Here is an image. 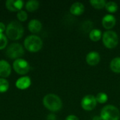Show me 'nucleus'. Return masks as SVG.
<instances>
[{
	"instance_id": "nucleus-6",
	"label": "nucleus",
	"mask_w": 120,
	"mask_h": 120,
	"mask_svg": "<svg viewBox=\"0 0 120 120\" xmlns=\"http://www.w3.org/2000/svg\"><path fill=\"white\" fill-rule=\"evenodd\" d=\"M103 43L108 49L115 48L119 43V37L117 33L114 31L108 30L103 33L102 37Z\"/></svg>"
},
{
	"instance_id": "nucleus-8",
	"label": "nucleus",
	"mask_w": 120,
	"mask_h": 120,
	"mask_svg": "<svg viewBox=\"0 0 120 120\" xmlns=\"http://www.w3.org/2000/svg\"><path fill=\"white\" fill-rule=\"evenodd\" d=\"M96 104L97 101L96 97L91 94L85 96L81 101V106L86 111H91L94 110L96 108Z\"/></svg>"
},
{
	"instance_id": "nucleus-4",
	"label": "nucleus",
	"mask_w": 120,
	"mask_h": 120,
	"mask_svg": "<svg viewBox=\"0 0 120 120\" xmlns=\"http://www.w3.org/2000/svg\"><path fill=\"white\" fill-rule=\"evenodd\" d=\"M101 117L103 120H120V110L114 105H106L101 110Z\"/></svg>"
},
{
	"instance_id": "nucleus-12",
	"label": "nucleus",
	"mask_w": 120,
	"mask_h": 120,
	"mask_svg": "<svg viewBox=\"0 0 120 120\" xmlns=\"http://www.w3.org/2000/svg\"><path fill=\"white\" fill-rule=\"evenodd\" d=\"M31 83L32 81L30 77L28 76H24L17 79V81L15 82V86L18 89L25 90L30 86Z\"/></svg>"
},
{
	"instance_id": "nucleus-14",
	"label": "nucleus",
	"mask_w": 120,
	"mask_h": 120,
	"mask_svg": "<svg viewBox=\"0 0 120 120\" xmlns=\"http://www.w3.org/2000/svg\"><path fill=\"white\" fill-rule=\"evenodd\" d=\"M85 10V7L82 3L80 2H75L72 4L70 11L74 15H82Z\"/></svg>"
},
{
	"instance_id": "nucleus-19",
	"label": "nucleus",
	"mask_w": 120,
	"mask_h": 120,
	"mask_svg": "<svg viewBox=\"0 0 120 120\" xmlns=\"http://www.w3.org/2000/svg\"><path fill=\"white\" fill-rule=\"evenodd\" d=\"M105 8L107 10V11H108L109 13H114L117 11L118 5L115 1H108V2H106Z\"/></svg>"
},
{
	"instance_id": "nucleus-15",
	"label": "nucleus",
	"mask_w": 120,
	"mask_h": 120,
	"mask_svg": "<svg viewBox=\"0 0 120 120\" xmlns=\"http://www.w3.org/2000/svg\"><path fill=\"white\" fill-rule=\"evenodd\" d=\"M41 28H42L41 22L37 19L31 20L28 23V30L32 33H34V34L38 33L41 31Z\"/></svg>"
},
{
	"instance_id": "nucleus-1",
	"label": "nucleus",
	"mask_w": 120,
	"mask_h": 120,
	"mask_svg": "<svg viewBox=\"0 0 120 120\" xmlns=\"http://www.w3.org/2000/svg\"><path fill=\"white\" fill-rule=\"evenodd\" d=\"M24 34L23 26L18 21L13 20L8 23L6 29V34L7 38L13 41L19 40Z\"/></svg>"
},
{
	"instance_id": "nucleus-28",
	"label": "nucleus",
	"mask_w": 120,
	"mask_h": 120,
	"mask_svg": "<svg viewBox=\"0 0 120 120\" xmlns=\"http://www.w3.org/2000/svg\"><path fill=\"white\" fill-rule=\"evenodd\" d=\"M92 120H102V118L101 117V116H94V117H93Z\"/></svg>"
},
{
	"instance_id": "nucleus-5",
	"label": "nucleus",
	"mask_w": 120,
	"mask_h": 120,
	"mask_svg": "<svg viewBox=\"0 0 120 120\" xmlns=\"http://www.w3.org/2000/svg\"><path fill=\"white\" fill-rule=\"evenodd\" d=\"M25 51L22 46L19 43H12L10 44L6 51V55L11 59H18L24 55Z\"/></svg>"
},
{
	"instance_id": "nucleus-21",
	"label": "nucleus",
	"mask_w": 120,
	"mask_h": 120,
	"mask_svg": "<svg viewBox=\"0 0 120 120\" xmlns=\"http://www.w3.org/2000/svg\"><path fill=\"white\" fill-rule=\"evenodd\" d=\"M96 101L97 103H99L101 104H103V103H105L108 100V95L105 94V93H103V92H100L98 93L96 96Z\"/></svg>"
},
{
	"instance_id": "nucleus-16",
	"label": "nucleus",
	"mask_w": 120,
	"mask_h": 120,
	"mask_svg": "<svg viewBox=\"0 0 120 120\" xmlns=\"http://www.w3.org/2000/svg\"><path fill=\"white\" fill-rule=\"evenodd\" d=\"M39 7V2L36 0H30L25 4V8L29 12H34Z\"/></svg>"
},
{
	"instance_id": "nucleus-22",
	"label": "nucleus",
	"mask_w": 120,
	"mask_h": 120,
	"mask_svg": "<svg viewBox=\"0 0 120 120\" xmlns=\"http://www.w3.org/2000/svg\"><path fill=\"white\" fill-rule=\"evenodd\" d=\"M9 89V83L5 78H0V93H5Z\"/></svg>"
},
{
	"instance_id": "nucleus-17",
	"label": "nucleus",
	"mask_w": 120,
	"mask_h": 120,
	"mask_svg": "<svg viewBox=\"0 0 120 120\" xmlns=\"http://www.w3.org/2000/svg\"><path fill=\"white\" fill-rule=\"evenodd\" d=\"M111 70L115 73H120V57L113 58L110 64Z\"/></svg>"
},
{
	"instance_id": "nucleus-3",
	"label": "nucleus",
	"mask_w": 120,
	"mask_h": 120,
	"mask_svg": "<svg viewBox=\"0 0 120 120\" xmlns=\"http://www.w3.org/2000/svg\"><path fill=\"white\" fill-rule=\"evenodd\" d=\"M24 46L28 51L36 53L41 49L43 41L39 36L32 34L25 38L24 41Z\"/></svg>"
},
{
	"instance_id": "nucleus-7",
	"label": "nucleus",
	"mask_w": 120,
	"mask_h": 120,
	"mask_svg": "<svg viewBox=\"0 0 120 120\" xmlns=\"http://www.w3.org/2000/svg\"><path fill=\"white\" fill-rule=\"evenodd\" d=\"M13 68L15 72L21 75H26L30 69L29 63L23 58H18L15 60L13 63Z\"/></svg>"
},
{
	"instance_id": "nucleus-25",
	"label": "nucleus",
	"mask_w": 120,
	"mask_h": 120,
	"mask_svg": "<svg viewBox=\"0 0 120 120\" xmlns=\"http://www.w3.org/2000/svg\"><path fill=\"white\" fill-rule=\"evenodd\" d=\"M65 120H79V118H78L77 116L73 115H68V116L66 117Z\"/></svg>"
},
{
	"instance_id": "nucleus-27",
	"label": "nucleus",
	"mask_w": 120,
	"mask_h": 120,
	"mask_svg": "<svg viewBox=\"0 0 120 120\" xmlns=\"http://www.w3.org/2000/svg\"><path fill=\"white\" fill-rule=\"evenodd\" d=\"M46 120H56V116L54 114H49L48 115L47 117H46Z\"/></svg>"
},
{
	"instance_id": "nucleus-11",
	"label": "nucleus",
	"mask_w": 120,
	"mask_h": 120,
	"mask_svg": "<svg viewBox=\"0 0 120 120\" xmlns=\"http://www.w3.org/2000/svg\"><path fill=\"white\" fill-rule=\"evenodd\" d=\"M100 60H101L100 54L96 51H91L86 56V61L91 66H95L98 65Z\"/></svg>"
},
{
	"instance_id": "nucleus-9",
	"label": "nucleus",
	"mask_w": 120,
	"mask_h": 120,
	"mask_svg": "<svg viewBox=\"0 0 120 120\" xmlns=\"http://www.w3.org/2000/svg\"><path fill=\"white\" fill-rule=\"evenodd\" d=\"M24 6L23 1L21 0H7L6 1V8L11 12L20 11L22 10Z\"/></svg>"
},
{
	"instance_id": "nucleus-23",
	"label": "nucleus",
	"mask_w": 120,
	"mask_h": 120,
	"mask_svg": "<svg viewBox=\"0 0 120 120\" xmlns=\"http://www.w3.org/2000/svg\"><path fill=\"white\" fill-rule=\"evenodd\" d=\"M8 44V38L4 33L0 34V50H2L6 47Z\"/></svg>"
},
{
	"instance_id": "nucleus-13",
	"label": "nucleus",
	"mask_w": 120,
	"mask_h": 120,
	"mask_svg": "<svg viewBox=\"0 0 120 120\" xmlns=\"http://www.w3.org/2000/svg\"><path fill=\"white\" fill-rule=\"evenodd\" d=\"M116 24V18L112 15L108 14L102 19V25L107 30L112 29Z\"/></svg>"
},
{
	"instance_id": "nucleus-24",
	"label": "nucleus",
	"mask_w": 120,
	"mask_h": 120,
	"mask_svg": "<svg viewBox=\"0 0 120 120\" xmlns=\"http://www.w3.org/2000/svg\"><path fill=\"white\" fill-rule=\"evenodd\" d=\"M27 17L28 15L27 12L23 10H21L17 13V18L20 22H25L27 19Z\"/></svg>"
},
{
	"instance_id": "nucleus-26",
	"label": "nucleus",
	"mask_w": 120,
	"mask_h": 120,
	"mask_svg": "<svg viewBox=\"0 0 120 120\" xmlns=\"http://www.w3.org/2000/svg\"><path fill=\"white\" fill-rule=\"evenodd\" d=\"M6 27L4 25V23H3L2 22H0V34L6 31Z\"/></svg>"
},
{
	"instance_id": "nucleus-18",
	"label": "nucleus",
	"mask_w": 120,
	"mask_h": 120,
	"mask_svg": "<svg viewBox=\"0 0 120 120\" xmlns=\"http://www.w3.org/2000/svg\"><path fill=\"white\" fill-rule=\"evenodd\" d=\"M102 37V32L100 30L94 29L89 33V38L93 41H98Z\"/></svg>"
},
{
	"instance_id": "nucleus-10",
	"label": "nucleus",
	"mask_w": 120,
	"mask_h": 120,
	"mask_svg": "<svg viewBox=\"0 0 120 120\" xmlns=\"http://www.w3.org/2000/svg\"><path fill=\"white\" fill-rule=\"evenodd\" d=\"M11 74V65L5 60H0V77L1 78H6Z\"/></svg>"
},
{
	"instance_id": "nucleus-2",
	"label": "nucleus",
	"mask_w": 120,
	"mask_h": 120,
	"mask_svg": "<svg viewBox=\"0 0 120 120\" xmlns=\"http://www.w3.org/2000/svg\"><path fill=\"white\" fill-rule=\"evenodd\" d=\"M43 105L51 112H58L62 108L63 103L58 96L53 94H49L44 97Z\"/></svg>"
},
{
	"instance_id": "nucleus-20",
	"label": "nucleus",
	"mask_w": 120,
	"mask_h": 120,
	"mask_svg": "<svg viewBox=\"0 0 120 120\" xmlns=\"http://www.w3.org/2000/svg\"><path fill=\"white\" fill-rule=\"evenodd\" d=\"M90 4L96 9H102L105 6L106 1L105 0H91L90 1Z\"/></svg>"
}]
</instances>
